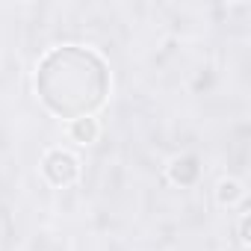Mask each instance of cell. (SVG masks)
Masks as SVG:
<instances>
[{
    "label": "cell",
    "instance_id": "cell-3",
    "mask_svg": "<svg viewBox=\"0 0 251 251\" xmlns=\"http://www.w3.org/2000/svg\"><path fill=\"white\" fill-rule=\"evenodd\" d=\"M198 175H201V169H198V163H195L192 157H177V160L169 166V177H172V183H177V186H192V183L198 180Z\"/></svg>",
    "mask_w": 251,
    "mask_h": 251
},
{
    "label": "cell",
    "instance_id": "cell-4",
    "mask_svg": "<svg viewBox=\"0 0 251 251\" xmlns=\"http://www.w3.org/2000/svg\"><path fill=\"white\" fill-rule=\"evenodd\" d=\"M71 139L80 142V145H92V142L98 139V121H95L92 115L71 121Z\"/></svg>",
    "mask_w": 251,
    "mask_h": 251
},
{
    "label": "cell",
    "instance_id": "cell-5",
    "mask_svg": "<svg viewBox=\"0 0 251 251\" xmlns=\"http://www.w3.org/2000/svg\"><path fill=\"white\" fill-rule=\"evenodd\" d=\"M216 198H219L222 207H233L242 198V183L239 180H222L219 189H216Z\"/></svg>",
    "mask_w": 251,
    "mask_h": 251
},
{
    "label": "cell",
    "instance_id": "cell-2",
    "mask_svg": "<svg viewBox=\"0 0 251 251\" xmlns=\"http://www.w3.org/2000/svg\"><path fill=\"white\" fill-rule=\"evenodd\" d=\"M42 172L53 186H71L80 175V166L68 151H48L42 160Z\"/></svg>",
    "mask_w": 251,
    "mask_h": 251
},
{
    "label": "cell",
    "instance_id": "cell-6",
    "mask_svg": "<svg viewBox=\"0 0 251 251\" xmlns=\"http://www.w3.org/2000/svg\"><path fill=\"white\" fill-rule=\"evenodd\" d=\"M239 233H242L239 239H242V242H248V216L242 219V225H239Z\"/></svg>",
    "mask_w": 251,
    "mask_h": 251
},
{
    "label": "cell",
    "instance_id": "cell-1",
    "mask_svg": "<svg viewBox=\"0 0 251 251\" xmlns=\"http://www.w3.org/2000/svg\"><path fill=\"white\" fill-rule=\"evenodd\" d=\"M36 92L53 115L77 121L103 106L109 95V68L95 50L62 45L42 56Z\"/></svg>",
    "mask_w": 251,
    "mask_h": 251
}]
</instances>
